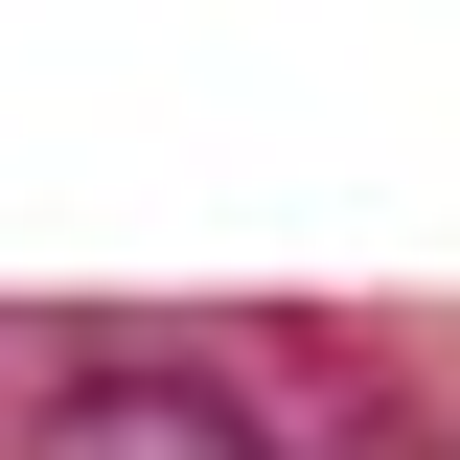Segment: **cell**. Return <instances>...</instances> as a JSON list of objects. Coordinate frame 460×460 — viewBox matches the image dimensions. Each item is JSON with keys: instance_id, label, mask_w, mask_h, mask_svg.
<instances>
[{"instance_id": "1", "label": "cell", "mask_w": 460, "mask_h": 460, "mask_svg": "<svg viewBox=\"0 0 460 460\" xmlns=\"http://www.w3.org/2000/svg\"><path fill=\"white\" fill-rule=\"evenodd\" d=\"M69 460H253V438H230V392H184V368H115V392L69 414Z\"/></svg>"}]
</instances>
